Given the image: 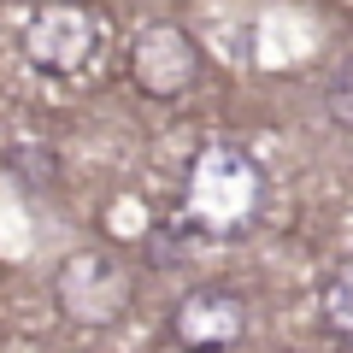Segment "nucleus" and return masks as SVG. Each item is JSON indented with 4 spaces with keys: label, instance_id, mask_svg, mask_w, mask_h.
<instances>
[{
    "label": "nucleus",
    "instance_id": "1",
    "mask_svg": "<svg viewBox=\"0 0 353 353\" xmlns=\"http://www.w3.org/2000/svg\"><path fill=\"white\" fill-rule=\"evenodd\" d=\"M259 212V165L236 148H206L189 171V224L236 236Z\"/></svg>",
    "mask_w": 353,
    "mask_h": 353
},
{
    "label": "nucleus",
    "instance_id": "2",
    "mask_svg": "<svg viewBox=\"0 0 353 353\" xmlns=\"http://www.w3.org/2000/svg\"><path fill=\"white\" fill-rule=\"evenodd\" d=\"M88 53H94V18L88 12H77V6H41V12H30V24H24V59L30 65L65 77Z\"/></svg>",
    "mask_w": 353,
    "mask_h": 353
},
{
    "label": "nucleus",
    "instance_id": "3",
    "mask_svg": "<svg viewBox=\"0 0 353 353\" xmlns=\"http://www.w3.org/2000/svg\"><path fill=\"white\" fill-rule=\"evenodd\" d=\"M136 77H141V88L148 94H176V88H189V77H194V41L183 36L176 24H148L136 36Z\"/></svg>",
    "mask_w": 353,
    "mask_h": 353
},
{
    "label": "nucleus",
    "instance_id": "4",
    "mask_svg": "<svg viewBox=\"0 0 353 353\" xmlns=\"http://www.w3.org/2000/svg\"><path fill=\"white\" fill-rule=\"evenodd\" d=\"M241 301L230 289H194L189 301L176 306V341L183 347H194V353H218V347H230V341L241 336Z\"/></svg>",
    "mask_w": 353,
    "mask_h": 353
},
{
    "label": "nucleus",
    "instance_id": "5",
    "mask_svg": "<svg viewBox=\"0 0 353 353\" xmlns=\"http://www.w3.org/2000/svg\"><path fill=\"white\" fill-rule=\"evenodd\" d=\"M59 294H65V312H77L83 324H106V318L124 306L130 283L118 277L106 259H94V253H83V259L65 265V277H59Z\"/></svg>",
    "mask_w": 353,
    "mask_h": 353
},
{
    "label": "nucleus",
    "instance_id": "6",
    "mask_svg": "<svg viewBox=\"0 0 353 353\" xmlns=\"http://www.w3.org/2000/svg\"><path fill=\"white\" fill-rule=\"evenodd\" d=\"M324 324L336 330L341 341H353V259L336 265L324 283Z\"/></svg>",
    "mask_w": 353,
    "mask_h": 353
},
{
    "label": "nucleus",
    "instance_id": "7",
    "mask_svg": "<svg viewBox=\"0 0 353 353\" xmlns=\"http://www.w3.org/2000/svg\"><path fill=\"white\" fill-rule=\"evenodd\" d=\"M330 106H336L341 124H353V71H341V77H336V88H330Z\"/></svg>",
    "mask_w": 353,
    "mask_h": 353
}]
</instances>
